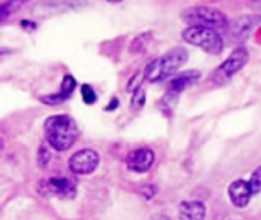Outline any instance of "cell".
<instances>
[{
    "label": "cell",
    "mask_w": 261,
    "mask_h": 220,
    "mask_svg": "<svg viewBox=\"0 0 261 220\" xmlns=\"http://www.w3.org/2000/svg\"><path fill=\"white\" fill-rule=\"evenodd\" d=\"M182 38L191 46L200 47L202 51L217 55L223 51L225 41L217 29L206 26H188L182 31Z\"/></svg>",
    "instance_id": "cell-3"
},
{
    "label": "cell",
    "mask_w": 261,
    "mask_h": 220,
    "mask_svg": "<svg viewBox=\"0 0 261 220\" xmlns=\"http://www.w3.org/2000/svg\"><path fill=\"white\" fill-rule=\"evenodd\" d=\"M182 18L190 26H206V28H213V29L226 28L229 25L228 17L225 15L223 11L214 8V6H206V5L190 6V8L184 9Z\"/></svg>",
    "instance_id": "cell-4"
},
{
    "label": "cell",
    "mask_w": 261,
    "mask_h": 220,
    "mask_svg": "<svg viewBox=\"0 0 261 220\" xmlns=\"http://www.w3.org/2000/svg\"><path fill=\"white\" fill-rule=\"evenodd\" d=\"M145 92L142 89H138L136 92H133V98H132V103H130V107L133 112H138L144 107L145 104Z\"/></svg>",
    "instance_id": "cell-16"
},
{
    "label": "cell",
    "mask_w": 261,
    "mask_h": 220,
    "mask_svg": "<svg viewBox=\"0 0 261 220\" xmlns=\"http://www.w3.org/2000/svg\"><path fill=\"white\" fill-rule=\"evenodd\" d=\"M200 80V72L199 70H187L177 77H174L167 89V93L173 95V96H179L185 89H188L190 86H193L194 83H197Z\"/></svg>",
    "instance_id": "cell-11"
},
{
    "label": "cell",
    "mask_w": 261,
    "mask_h": 220,
    "mask_svg": "<svg viewBox=\"0 0 261 220\" xmlns=\"http://www.w3.org/2000/svg\"><path fill=\"white\" fill-rule=\"evenodd\" d=\"M75 87H76V80H75L72 75L66 74L64 78H63V81H61L60 90H58L57 93H54V95L41 96L40 100H41V103L50 104V106L60 104V103H63V101H66V100H69V98L72 96V93L75 92Z\"/></svg>",
    "instance_id": "cell-12"
},
{
    "label": "cell",
    "mask_w": 261,
    "mask_h": 220,
    "mask_svg": "<svg viewBox=\"0 0 261 220\" xmlns=\"http://www.w3.org/2000/svg\"><path fill=\"white\" fill-rule=\"evenodd\" d=\"M150 40H151V32H148V34H142V35L136 37V38H135V41L132 43V52L144 51V49L148 46Z\"/></svg>",
    "instance_id": "cell-15"
},
{
    "label": "cell",
    "mask_w": 261,
    "mask_h": 220,
    "mask_svg": "<svg viewBox=\"0 0 261 220\" xmlns=\"http://www.w3.org/2000/svg\"><path fill=\"white\" fill-rule=\"evenodd\" d=\"M251 8H255V9H261V0H251L249 3H248Z\"/></svg>",
    "instance_id": "cell-21"
},
{
    "label": "cell",
    "mask_w": 261,
    "mask_h": 220,
    "mask_svg": "<svg viewBox=\"0 0 261 220\" xmlns=\"http://www.w3.org/2000/svg\"><path fill=\"white\" fill-rule=\"evenodd\" d=\"M99 155L92 149L78 150L69 161V168L75 175H90L98 168Z\"/></svg>",
    "instance_id": "cell-7"
},
{
    "label": "cell",
    "mask_w": 261,
    "mask_h": 220,
    "mask_svg": "<svg viewBox=\"0 0 261 220\" xmlns=\"http://www.w3.org/2000/svg\"><path fill=\"white\" fill-rule=\"evenodd\" d=\"M44 133L50 147L64 152L76 142L80 130L73 118L67 115H54L46 119Z\"/></svg>",
    "instance_id": "cell-1"
},
{
    "label": "cell",
    "mask_w": 261,
    "mask_h": 220,
    "mask_svg": "<svg viewBox=\"0 0 261 220\" xmlns=\"http://www.w3.org/2000/svg\"><path fill=\"white\" fill-rule=\"evenodd\" d=\"M206 216V208L199 201L184 202L179 208L180 220H203Z\"/></svg>",
    "instance_id": "cell-13"
},
{
    "label": "cell",
    "mask_w": 261,
    "mask_h": 220,
    "mask_svg": "<svg viewBox=\"0 0 261 220\" xmlns=\"http://www.w3.org/2000/svg\"><path fill=\"white\" fill-rule=\"evenodd\" d=\"M249 185H251L254 194H258L261 191V167H258V168L252 173V176H251V179H249Z\"/></svg>",
    "instance_id": "cell-18"
},
{
    "label": "cell",
    "mask_w": 261,
    "mask_h": 220,
    "mask_svg": "<svg viewBox=\"0 0 261 220\" xmlns=\"http://www.w3.org/2000/svg\"><path fill=\"white\" fill-rule=\"evenodd\" d=\"M118 104H119L118 98H112V103H109V104H107L106 110H107V112H113V110H115V109L118 107Z\"/></svg>",
    "instance_id": "cell-20"
},
{
    "label": "cell",
    "mask_w": 261,
    "mask_h": 220,
    "mask_svg": "<svg viewBox=\"0 0 261 220\" xmlns=\"http://www.w3.org/2000/svg\"><path fill=\"white\" fill-rule=\"evenodd\" d=\"M81 96L86 104H93L96 101V92L90 84H83L81 86Z\"/></svg>",
    "instance_id": "cell-17"
},
{
    "label": "cell",
    "mask_w": 261,
    "mask_h": 220,
    "mask_svg": "<svg viewBox=\"0 0 261 220\" xmlns=\"http://www.w3.org/2000/svg\"><path fill=\"white\" fill-rule=\"evenodd\" d=\"M38 191L43 196H58V198H75L76 185L73 181L67 178H50L41 181L38 185Z\"/></svg>",
    "instance_id": "cell-6"
},
{
    "label": "cell",
    "mask_w": 261,
    "mask_h": 220,
    "mask_svg": "<svg viewBox=\"0 0 261 220\" xmlns=\"http://www.w3.org/2000/svg\"><path fill=\"white\" fill-rule=\"evenodd\" d=\"M104 2H109V3H121L124 0H104Z\"/></svg>",
    "instance_id": "cell-22"
},
{
    "label": "cell",
    "mask_w": 261,
    "mask_h": 220,
    "mask_svg": "<svg viewBox=\"0 0 261 220\" xmlns=\"http://www.w3.org/2000/svg\"><path fill=\"white\" fill-rule=\"evenodd\" d=\"M261 23L260 14H246L240 15L232 20V23L228 25V32L234 41H242L248 38V35Z\"/></svg>",
    "instance_id": "cell-8"
},
{
    "label": "cell",
    "mask_w": 261,
    "mask_h": 220,
    "mask_svg": "<svg viewBox=\"0 0 261 220\" xmlns=\"http://www.w3.org/2000/svg\"><path fill=\"white\" fill-rule=\"evenodd\" d=\"M154 162V152L148 147L133 150L127 156V167L136 173H145L151 168Z\"/></svg>",
    "instance_id": "cell-9"
},
{
    "label": "cell",
    "mask_w": 261,
    "mask_h": 220,
    "mask_svg": "<svg viewBox=\"0 0 261 220\" xmlns=\"http://www.w3.org/2000/svg\"><path fill=\"white\" fill-rule=\"evenodd\" d=\"M50 162V150L46 144H43L38 150V164L41 168H44Z\"/></svg>",
    "instance_id": "cell-19"
},
{
    "label": "cell",
    "mask_w": 261,
    "mask_h": 220,
    "mask_svg": "<svg viewBox=\"0 0 261 220\" xmlns=\"http://www.w3.org/2000/svg\"><path fill=\"white\" fill-rule=\"evenodd\" d=\"M249 61V52L246 47L240 46L237 49H234L229 57L213 72V83L222 86L225 83H228L240 69H243L246 66V63Z\"/></svg>",
    "instance_id": "cell-5"
},
{
    "label": "cell",
    "mask_w": 261,
    "mask_h": 220,
    "mask_svg": "<svg viewBox=\"0 0 261 220\" xmlns=\"http://www.w3.org/2000/svg\"><path fill=\"white\" fill-rule=\"evenodd\" d=\"M28 0H3L0 5V21L5 23L12 14H15Z\"/></svg>",
    "instance_id": "cell-14"
},
{
    "label": "cell",
    "mask_w": 261,
    "mask_h": 220,
    "mask_svg": "<svg viewBox=\"0 0 261 220\" xmlns=\"http://www.w3.org/2000/svg\"><path fill=\"white\" fill-rule=\"evenodd\" d=\"M228 193H229L231 202H232L237 208H245V207L249 204L251 198L254 196L249 182H246V181H243V179H239V181L232 182L231 187H229V190H228Z\"/></svg>",
    "instance_id": "cell-10"
},
{
    "label": "cell",
    "mask_w": 261,
    "mask_h": 220,
    "mask_svg": "<svg viewBox=\"0 0 261 220\" xmlns=\"http://www.w3.org/2000/svg\"><path fill=\"white\" fill-rule=\"evenodd\" d=\"M188 60V52L184 47H174L161 57L151 60L144 67V78L150 83H161L173 77Z\"/></svg>",
    "instance_id": "cell-2"
}]
</instances>
